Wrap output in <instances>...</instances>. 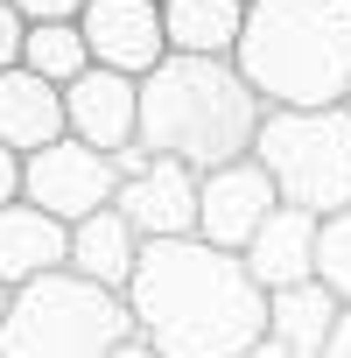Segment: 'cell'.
I'll return each instance as SVG.
<instances>
[{"label": "cell", "instance_id": "obj_25", "mask_svg": "<svg viewBox=\"0 0 351 358\" xmlns=\"http://www.w3.org/2000/svg\"><path fill=\"white\" fill-rule=\"evenodd\" d=\"M8 309H15V281H0V323H8Z\"/></svg>", "mask_w": 351, "mask_h": 358}, {"label": "cell", "instance_id": "obj_4", "mask_svg": "<svg viewBox=\"0 0 351 358\" xmlns=\"http://www.w3.org/2000/svg\"><path fill=\"white\" fill-rule=\"evenodd\" d=\"M134 302L78 267H57L29 288H15V309L0 323L8 358H113L134 337Z\"/></svg>", "mask_w": 351, "mask_h": 358}, {"label": "cell", "instance_id": "obj_10", "mask_svg": "<svg viewBox=\"0 0 351 358\" xmlns=\"http://www.w3.org/2000/svg\"><path fill=\"white\" fill-rule=\"evenodd\" d=\"M64 113H71V134L78 141H92V148H134L141 141V78H127V71H106V64H92L85 78H71L64 85Z\"/></svg>", "mask_w": 351, "mask_h": 358}, {"label": "cell", "instance_id": "obj_23", "mask_svg": "<svg viewBox=\"0 0 351 358\" xmlns=\"http://www.w3.org/2000/svg\"><path fill=\"white\" fill-rule=\"evenodd\" d=\"M323 358H351V302H344V316H337V337H330V351Z\"/></svg>", "mask_w": 351, "mask_h": 358}, {"label": "cell", "instance_id": "obj_27", "mask_svg": "<svg viewBox=\"0 0 351 358\" xmlns=\"http://www.w3.org/2000/svg\"><path fill=\"white\" fill-rule=\"evenodd\" d=\"M0 358H8V351H0Z\"/></svg>", "mask_w": 351, "mask_h": 358}, {"label": "cell", "instance_id": "obj_21", "mask_svg": "<svg viewBox=\"0 0 351 358\" xmlns=\"http://www.w3.org/2000/svg\"><path fill=\"white\" fill-rule=\"evenodd\" d=\"M15 8H22L29 22H78L85 0H15Z\"/></svg>", "mask_w": 351, "mask_h": 358}, {"label": "cell", "instance_id": "obj_2", "mask_svg": "<svg viewBox=\"0 0 351 358\" xmlns=\"http://www.w3.org/2000/svg\"><path fill=\"white\" fill-rule=\"evenodd\" d=\"M267 120L260 85L239 71V57H183L169 50L141 78V141L155 155H176L190 169H218L253 155Z\"/></svg>", "mask_w": 351, "mask_h": 358}, {"label": "cell", "instance_id": "obj_19", "mask_svg": "<svg viewBox=\"0 0 351 358\" xmlns=\"http://www.w3.org/2000/svg\"><path fill=\"white\" fill-rule=\"evenodd\" d=\"M22 43H29V15L15 8V0H0V71L22 64Z\"/></svg>", "mask_w": 351, "mask_h": 358}, {"label": "cell", "instance_id": "obj_26", "mask_svg": "<svg viewBox=\"0 0 351 358\" xmlns=\"http://www.w3.org/2000/svg\"><path fill=\"white\" fill-rule=\"evenodd\" d=\"M344 113H351V92H344Z\"/></svg>", "mask_w": 351, "mask_h": 358}, {"label": "cell", "instance_id": "obj_6", "mask_svg": "<svg viewBox=\"0 0 351 358\" xmlns=\"http://www.w3.org/2000/svg\"><path fill=\"white\" fill-rule=\"evenodd\" d=\"M197 190H204V169L155 155L148 141L120 148V211L141 239H190L197 232Z\"/></svg>", "mask_w": 351, "mask_h": 358}, {"label": "cell", "instance_id": "obj_12", "mask_svg": "<svg viewBox=\"0 0 351 358\" xmlns=\"http://www.w3.org/2000/svg\"><path fill=\"white\" fill-rule=\"evenodd\" d=\"M57 267H71V225L57 211H43L36 197L0 204V281L29 288V281H43Z\"/></svg>", "mask_w": 351, "mask_h": 358}, {"label": "cell", "instance_id": "obj_3", "mask_svg": "<svg viewBox=\"0 0 351 358\" xmlns=\"http://www.w3.org/2000/svg\"><path fill=\"white\" fill-rule=\"evenodd\" d=\"M232 57L267 106H337L351 92V0H246Z\"/></svg>", "mask_w": 351, "mask_h": 358}, {"label": "cell", "instance_id": "obj_17", "mask_svg": "<svg viewBox=\"0 0 351 358\" xmlns=\"http://www.w3.org/2000/svg\"><path fill=\"white\" fill-rule=\"evenodd\" d=\"M22 64H29V71H43L50 85H71V78H85L99 57H92V43H85V29H78V22H29Z\"/></svg>", "mask_w": 351, "mask_h": 358}, {"label": "cell", "instance_id": "obj_8", "mask_svg": "<svg viewBox=\"0 0 351 358\" xmlns=\"http://www.w3.org/2000/svg\"><path fill=\"white\" fill-rule=\"evenodd\" d=\"M274 204H281V183L267 176L260 155L218 162V169H204V190H197V232L225 253H246V239L274 218Z\"/></svg>", "mask_w": 351, "mask_h": 358}, {"label": "cell", "instance_id": "obj_16", "mask_svg": "<svg viewBox=\"0 0 351 358\" xmlns=\"http://www.w3.org/2000/svg\"><path fill=\"white\" fill-rule=\"evenodd\" d=\"M169 50L183 57H232L246 29V0H162Z\"/></svg>", "mask_w": 351, "mask_h": 358}, {"label": "cell", "instance_id": "obj_24", "mask_svg": "<svg viewBox=\"0 0 351 358\" xmlns=\"http://www.w3.org/2000/svg\"><path fill=\"white\" fill-rule=\"evenodd\" d=\"M239 358H288V344H281V337H260V344H246Z\"/></svg>", "mask_w": 351, "mask_h": 358}, {"label": "cell", "instance_id": "obj_18", "mask_svg": "<svg viewBox=\"0 0 351 358\" xmlns=\"http://www.w3.org/2000/svg\"><path fill=\"white\" fill-rule=\"evenodd\" d=\"M316 281H330L351 302V204L323 218V246H316Z\"/></svg>", "mask_w": 351, "mask_h": 358}, {"label": "cell", "instance_id": "obj_22", "mask_svg": "<svg viewBox=\"0 0 351 358\" xmlns=\"http://www.w3.org/2000/svg\"><path fill=\"white\" fill-rule=\"evenodd\" d=\"M113 358H169V351H162V344H148V337H141V330H134V337H127V344H120V351H113Z\"/></svg>", "mask_w": 351, "mask_h": 358}, {"label": "cell", "instance_id": "obj_1", "mask_svg": "<svg viewBox=\"0 0 351 358\" xmlns=\"http://www.w3.org/2000/svg\"><path fill=\"white\" fill-rule=\"evenodd\" d=\"M127 302L141 337L162 344L169 358H239L246 344L267 337V288L253 281L246 253H225L204 232L148 239Z\"/></svg>", "mask_w": 351, "mask_h": 358}, {"label": "cell", "instance_id": "obj_20", "mask_svg": "<svg viewBox=\"0 0 351 358\" xmlns=\"http://www.w3.org/2000/svg\"><path fill=\"white\" fill-rule=\"evenodd\" d=\"M15 197H29V155L0 141V204H15Z\"/></svg>", "mask_w": 351, "mask_h": 358}, {"label": "cell", "instance_id": "obj_13", "mask_svg": "<svg viewBox=\"0 0 351 358\" xmlns=\"http://www.w3.org/2000/svg\"><path fill=\"white\" fill-rule=\"evenodd\" d=\"M64 134H71L64 85H50V78L29 71V64H8V71H0V141L22 148V155H36V148H50V141H64Z\"/></svg>", "mask_w": 351, "mask_h": 358}, {"label": "cell", "instance_id": "obj_11", "mask_svg": "<svg viewBox=\"0 0 351 358\" xmlns=\"http://www.w3.org/2000/svg\"><path fill=\"white\" fill-rule=\"evenodd\" d=\"M316 246H323V211H302V204H274V218L246 239V267L253 281L274 295V288H295V281H316Z\"/></svg>", "mask_w": 351, "mask_h": 358}, {"label": "cell", "instance_id": "obj_7", "mask_svg": "<svg viewBox=\"0 0 351 358\" xmlns=\"http://www.w3.org/2000/svg\"><path fill=\"white\" fill-rule=\"evenodd\" d=\"M29 197L43 211H57L64 225H78V218H92V211H106L120 197V155L64 134V141L29 155Z\"/></svg>", "mask_w": 351, "mask_h": 358}, {"label": "cell", "instance_id": "obj_5", "mask_svg": "<svg viewBox=\"0 0 351 358\" xmlns=\"http://www.w3.org/2000/svg\"><path fill=\"white\" fill-rule=\"evenodd\" d=\"M253 155L302 211H344L351 204V113L337 106H267Z\"/></svg>", "mask_w": 351, "mask_h": 358}, {"label": "cell", "instance_id": "obj_14", "mask_svg": "<svg viewBox=\"0 0 351 358\" xmlns=\"http://www.w3.org/2000/svg\"><path fill=\"white\" fill-rule=\"evenodd\" d=\"M337 316H344V295L330 281H295L267 295V337H281L288 358H323L337 337Z\"/></svg>", "mask_w": 351, "mask_h": 358}, {"label": "cell", "instance_id": "obj_9", "mask_svg": "<svg viewBox=\"0 0 351 358\" xmlns=\"http://www.w3.org/2000/svg\"><path fill=\"white\" fill-rule=\"evenodd\" d=\"M92 57L106 71H127V78H148L162 57H169V22H162V0H85L78 15Z\"/></svg>", "mask_w": 351, "mask_h": 358}, {"label": "cell", "instance_id": "obj_15", "mask_svg": "<svg viewBox=\"0 0 351 358\" xmlns=\"http://www.w3.org/2000/svg\"><path fill=\"white\" fill-rule=\"evenodd\" d=\"M141 246H148V239L127 225L120 204H106V211H92V218L71 225V267L92 274V281H106V288H120V295H127V281H134V267H141Z\"/></svg>", "mask_w": 351, "mask_h": 358}]
</instances>
